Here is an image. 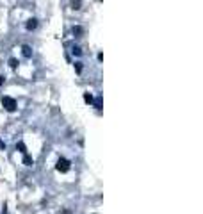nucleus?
Listing matches in <instances>:
<instances>
[{"label": "nucleus", "mask_w": 203, "mask_h": 214, "mask_svg": "<svg viewBox=\"0 0 203 214\" xmlns=\"http://www.w3.org/2000/svg\"><path fill=\"white\" fill-rule=\"evenodd\" d=\"M2 107L7 111V113H14L16 111V100L11 96H4L2 98Z\"/></svg>", "instance_id": "1"}, {"label": "nucleus", "mask_w": 203, "mask_h": 214, "mask_svg": "<svg viewBox=\"0 0 203 214\" xmlns=\"http://www.w3.org/2000/svg\"><path fill=\"white\" fill-rule=\"evenodd\" d=\"M70 164H71V162H70L68 159L61 157V159L57 161V164H55V170L61 171V173H68V171H70Z\"/></svg>", "instance_id": "2"}, {"label": "nucleus", "mask_w": 203, "mask_h": 214, "mask_svg": "<svg viewBox=\"0 0 203 214\" xmlns=\"http://www.w3.org/2000/svg\"><path fill=\"white\" fill-rule=\"evenodd\" d=\"M21 54H23V57H32V48L29 46V45H23V46H21Z\"/></svg>", "instance_id": "3"}, {"label": "nucleus", "mask_w": 203, "mask_h": 214, "mask_svg": "<svg viewBox=\"0 0 203 214\" xmlns=\"http://www.w3.org/2000/svg\"><path fill=\"white\" fill-rule=\"evenodd\" d=\"M25 27H27V30H34V29L38 27V20H36V18H30Z\"/></svg>", "instance_id": "4"}, {"label": "nucleus", "mask_w": 203, "mask_h": 214, "mask_svg": "<svg viewBox=\"0 0 203 214\" xmlns=\"http://www.w3.org/2000/svg\"><path fill=\"white\" fill-rule=\"evenodd\" d=\"M16 150H18V152H21V154H27V146H25V143H23V141L16 143Z\"/></svg>", "instance_id": "5"}, {"label": "nucleus", "mask_w": 203, "mask_h": 214, "mask_svg": "<svg viewBox=\"0 0 203 214\" xmlns=\"http://www.w3.org/2000/svg\"><path fill=\"white\" fill-rule=\"evenodd\" d=\"M23 164L25 166H32V164H34V161H32V157L29 154H23Z\"/></svg>", "instance_id": "6"}, {"label": "nucleus", "mask_w": 203, "mask_h": 214, "mask_svg": "<svg viewBox=\"0 0 203 214\" xmlns=\"http://www.w3.org/2000/svg\"><path fill=\"white\" fill-rule=\"evenodd\" d=\"M93 104H94V107H96V109H98V111H100V109L103 107V100H102V96H98V98H94V100H93Z\"/></svg>", "instance_id": "7"}, {"label": "nucleus", "mask_w": 203, "mask_h": 214, "mask_svg": "<svg viewBox=\"0 0 203 214\" xmlns=\"http://www.w3.org/2000/svg\"><path fill=\"white\" fill-rule=\"evenodd\" d=\"M80 5H82V2H80V0H71V9H75V11H79V9H80Z\"/></svg>", "instance_id": "8"}, {"label": "nucleus", "mask_w": 203, "mask_h": 214, "mask_svg": "<svg viewBox=\"0 0 203 214\" xmlns=\"http://www.w3.org/2000/svg\"><path fill=\"white\" fill-rule=\"evenodd\" d=\"M71 54H73V55H77V57H79V55H82V48L75 45V46L71 48Z\"/></svg>", "instance_id": "9"}, {"label": "nucleus", "mask_w": 203, "mask_h": 214, "mask_svg": "<svg viewBox=\"0 0 203 214\" xmlns=\"http://www.w3.org/2000/svg\"><path fill=\"white\" fill-rule=\"evenodd\" d=\"M93 95L91 93H84V102H85V104H93Z\"/></svg>", "instance_id": "10"}, {"label": "nucleus", "mask_w": 203, "mask_h": 214, "mask_svg": "<svg viewBox=\"0 0 203 214\" xmlns=\"http://www.w3.org/2000/svg\"><path fill=\"white\" fill-rule=\"evenodd\" d=\"M9 66H11V68H16V66H18V61H16L14 57H11V59H9Z\"/></svg>", "instance_id": "11"}, {"label": "nucleus", "mask_w": 203, "mask_h": 214, "mask_svg": "<svg viewBox=\"0 0 203 214\" xmlns=\"http://www.w3.org/2000/svg\"><path fill=\"white\" fill-rule=\"evenodd\" d=\"M73 34H75V36H80V34H82V27H79V25L73 27Z\"/></svg>", "instance_id": "12"}, {"label": "nucleus", "mask_w": 203, "mask_h": 214, "mask_svg": "<svg viewBox=\"0 0 203 214\" xmlns=\"http://www.w3.org/2000/svg\"><path fill=\"white\" fill-rule=\"evenodd\" d=\"M75 70H77V73L82 71V63H75Z\"/></svg>", "instance_id": "13"}, {"label": "nucleus", "mask_w": 203, "mask_h": 214, "mask_svg": "<svg viewBox=\"0 0 203 214\" xmlns=\"http://www.w3.org/2000/svg\"><path fill=\"white\" fill-rule=\"evenodd\" d=\"M0 150H5V143L2 139H0Z\"/></svg>", "instance_id": "14"}, {"label": "nucleus", "mask_w": 203, "mask_h": 214, "mask_svg": "<svg viewBox=\"0 0 203 214\" xmlns=\"http://www.w3.org/2000/svg\"><path fill=\"white\" fill-rule=\"evenodd\" d=\"M4 80H5V77H4V75H0V86L4 84Z\"/></svg>", "instance_id": "15"}, {"label": "nucleus", "mask_w": 203, "mask_h": 214, "mask_svg": "<svg viewBox=\"0 0 203 214\" xmlns=\"http://www.w3.org/2000/svg\"><path fill=\"white\" fill-rule=\"evenodd\" d=\"M2 214H7V207L4 205V209H2Z\"/></svg>", "instance_id": "16"}]
</instances>
